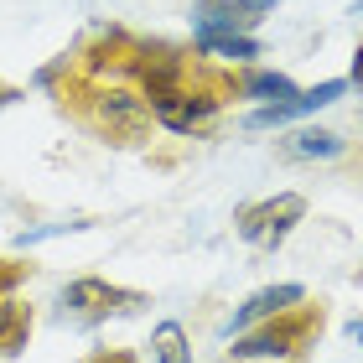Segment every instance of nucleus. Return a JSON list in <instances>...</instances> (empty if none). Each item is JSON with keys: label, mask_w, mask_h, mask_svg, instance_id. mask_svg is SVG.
<instances>
[{"label": "nucleus", "mask_w": 363, "mask_h": 363, "mask_svg": "<svg viewBox=\"0 0 363 363\" xmlns=\"http://www.w3.org/2000/svg\"><path fill=\"white\" fill-rule=\"evenodd\" d=\"M322 327H327L322 301L317 306H311V301L286 306V311H275V317L255 322L250 333H234L228 358H234V363H296L311 342L322 337Z\"/></svg>", "instance_id": "f257e3e1"}, {"label": "nucleus", "mask_w": 363, "mask_h": 363, "mask_svg": "<svg viewBox=\"0 0 363 363\" xmlns=\"http://www.w3.org/2000/svg\"><path fill=\"white\" fill-rule=\"evenodd\" d=\"M73 114H78L84 130H94L99 140H114V145H140L145 135H151V125H156L140 89H130V84H94V78L78 89Z\"/></svg>", "instance_id": "f03ea898"}, {"label": "nucleus", "mask_w": 363, "mask_h": 363, "mask_svg": "<svg viewBox=\"0 0 363 363\" xmlns=\"http://www.w3.org/2000/svg\"><path fill=\"white\" fill-rule=\"evenodd\" d=\"M223 94H228V84L192 78V84H182V89L151 94L145 104H151V120L161 130H172V135H208V130L218 125V114H223Z\"/></svg>", "instance_id": "7ed1b4c3"}, {"label": "nucleus", "mask_w": 363, "mask_h": 363, "mask_svg": "<svg viewBox=\"0 0 363 363\" xmlns=\"http://www.w3.org/2000/svg\"><path fill=\"white\" fill-rule=\"evenodd\" d=\"M306 218V197L301 192H275L265 197V203H250V208H239V239L244 244H259V250H280V244L291 239V228Z\"/></svg>", "instance_id": "20e7f679"}, {"label": "nucleus", "mask_w": 363, "mask_h": 363, "mask_svg": "<svg viewBox=\"0 0 363 363\" xmlns=\"http://www.w3.org/2000/svg\"><path fill=\"white\" fill-rule=\"evenodd\" d=\"M151 296L145 291H125V286H109L99 275H84V280H68L62 286V311H73L78 322H104V317H130L140 311Z\"/></svg>", "instance_id": "39448f33"}, {"label": "nucleus", "mask_w": 363, "mask_h": 363, "mask_svg": "<svg viewBox=\"0 0 363 363\" xmlns=\"http://www.w3.org/2000/svg\"><path fill=\"white\" fill-rule=\"evenodd\" d=\"M348 94V78H327V84H311L301 89L296 99H280V104H259L244 114V130H280V125H291V120H301V114H317L327 104H337V99Z\"/></svg>", "instance_id": "423d86ee"}, {"label": "nucleus", "mask_w": 363, "mask_h": 363, "mask_svg": "<svg viewBox=\"0 0 363 363\" xmlns=\"http://www.w3.org/2000/svg\"><path fill=\"white\" fill-rule=\"evenodd\" d=\"M275 0H197L192 26L197 37H250V26L265 21Z\"/></svg>", "instance_id": "0eeeda50"}, {"label": "nucleus", "mask_w": 363, "mask_h": 363, "mask_svg": "<svg viewBox=\"0 0 363 363\" xmlns=\"http://www.w3.org/2000/svg\"><path fill=\"white\" fill-rule=\"evenodd\" d=\"M301 301H306V286H296V280H286V286H265V291H255V296L239 301L234 333H250L255 322H265V317H275V311H286V306H301Z\"/></svg>", "instance_id": "6e6552de"}, {"label": "nucleus", "mask_w": 363, "mask_h": 363, "mask_svg": "<svg viewBox=\"0 0 363 363\" xmlns=\"http://www.w3.org/2000/svg\"><path fill=\"white\" fill-rule=\"evenodd\" d=\"M280 156L286 161H337V156H348V140H342L337 130L301 125V130H291V135L280 140Z\"/></svg>", "instance_id": "1a4fd4ad"}, {"label": "nucleus", "mask_w": 363, "mask_h": 363, "mask_svg": "<svg viewBox=\"0 0 363 363\" xmlns=\"http://www.w3.org/2000/svg\"><path fill=\"white\" fill-rule=\"evenodd\" d=\"M228 94H239V99H265V104H280V99H296L301 89L291 84L286 73H270V68H244L228 78Z\"/></svg>", "instance_id": "9d476101"}, {"label": "nucleus", "mask_w": 363, "mask_h": 363, "mask_svg": "<svg viewBox=\"0 0 363 363\" xmlns=\"http://www.w3.org/2000/svg\"><path fill=\"white\" fill-rule=\"evenodd\" d=\"M26 337H31V306L21 301H11L6 291H0V353H21L26 348Z\"/></svg>", "instance_id": "9b49d317"}, {"label": "nucleus", "mask_w": 363, "mask_h": 363, "mask_svg": "<svg viewBox=\"0 0 363 363\" xmlns=\"http://www.w3.org/2000/svg\"><path fill=\"white\" fill-rule=\"evenodd\" d=\"M197 52L203 57H218V62H239V68H250L255 57H265V47L255 37H197Z\"/></svg>", "instance_id": "f8f14e48"}, {"label": "nucleus", "mask_w": 363, "mask_h": 363, "mask_svg": "<svg viewBox=\"0 0 363 363\" xmlns=\"http://www.w3.org/2000/svg\"><path fill=\"white\" fill-rule=\"evenodd\" d=\"M151 358H156V363H192L187 327H182V322H156V333H151Z\"/></svg>", "instance_id": "ddd939ff"}, {"label": "nucleus", "mask_w": 363, "mask_h": 363, "mask_svg": "<svg viewBox=\"0 0 363 363\" xmlns=\"http://www.w3.org/2000/svg\"><path fill=\"white\" fill-rule=\"evenodd\" d=\"M84 363H140V358L130 353V348H104V353H89Z\"/></svg>", "instance_id": "4468645a"}, {"label": "nucleus", "mask_w": 363, "mask_h": 363, "mask_svg": "<svg viewBox=\"0 0 363 363\" xmlns=\"http://www.w3.org/2000/svg\"><path fill=\"white\" fill-rule=\"evenodd\" d=\"M348 84L363 89V42H358V52H353V78H348Z\"/></svg>", "instance_id": "2eb2a0df"}, {"label": "nucleus", "mask_w": 363, "mask_h": 363, "mask_svg": "<svg viewBox=\"0 0 363 363\" xmlns=\"http://www.w3.org/2000/svg\"><path fill=\"white\" fill-rule=\"evenodd\" d=\"M16 99H21V89H16V84H6V78H0V104H16Z\"/></svg>", "instance_id": "dca6fc26"}, {"label": "nucleus", "mask_w": 363, "mask_h": 363, "mask_svg": "<svg viewBox=\"0 0 363 363\" xmlns=\"http://www.w3.org/2000/svg\"><path fill=\"white\" fill-rule=\"evenodd\" d=\"M348 337H353L358 348H363V317H353V322H348Z\"/></svg>", "instance_id": "f3484780"}]
</instances>
